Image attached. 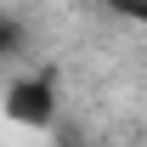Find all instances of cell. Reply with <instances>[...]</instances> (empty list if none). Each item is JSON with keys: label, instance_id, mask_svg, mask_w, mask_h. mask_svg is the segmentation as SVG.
<instances>
[{"label": "cell", "instance_id": "cell-1", "mask_svg": "<svg viewBox=\"0 0 147 147\" xmlns=\"http://www.w3.org/2000/svg\"><path fill=\"white\" fill-rule=\"evenodd\" d=\"M62 113V85L51 68H23L6 79V119L17 130H51Z\"/></svg>", "mask_w": 147, "mask_h": 147}, {"label": "cell", "instance_id": "cell-2", "mask_svg": "<svg viewBox=\"0 0 147 147\" xmlns=\"http://www.w3.org/2000/svg\"><path fill=\"white\" fill-rule=\"evenodd\" d=\"M142 74H147V62H142Z\"/></svg>", "mask_w": 147, "mask_h": 147}]
</instances>
